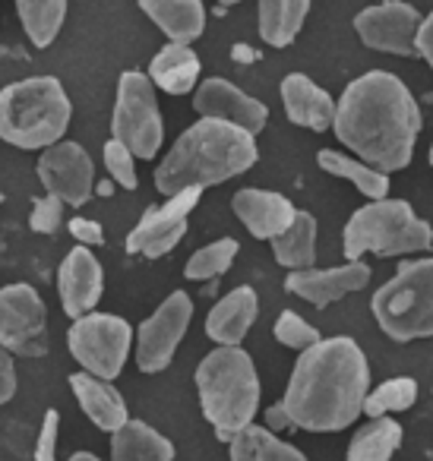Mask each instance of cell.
Returning <instances> with one entry per match:
<instances>
[{
	"mask_svg": "<svg viewBox=\"0 0 433 461\" xmlns=\"http://www.w3.org/2000/svg\"><path fill=\"white\" fill-rule=\"evenodd\" d=\"M424 117L399 77L370 70L348 83L336 102L332 130L361 161L382 174L408 167Z\"/></svg>",
	"mask_w": 433,
	"mask_h": 461,
	"instance_id": "6da1fadb",
	"label": "cell"
},
{
	"mask_svg": "<svg viewBox=\"0 0 433 461\" xmlns=\"http://www.w3.org/2000/svg\"><path fill=\"white\" fill-rule=\"evenodd\" d=\"M370 389V366L361 345L348 335L319 339L300 351L285 389L288 417L310 433H338L351 427Z\"/></svg>",
	"mask_w": 433,
	"mask_h": 461,
	"instance_id": "7a4b0ae2",
	"label": "cell"
},
{
	"mask_svg": "<svg viewBox=\"0 0 433 461\" xmlns=\"http://www.w3.org/2000/svg\"><path fill=\"white\" fill-rule=\"evenodd\" d=\"M260 158L253 133L235 123L199 117L193 127L174 140L168 155L155 167V186L161 196H171L187 186H216L237 174L250 171Z\"/></svg>",
	"mask_w": 433,
	"mask_h": 461,
	"instance_id": "3957f363",
	"label": "cell"
},
{
	"mask_svg": "<svg viewBox=\"0 0 433 461\" xmlns=\"http://www.w3.org/2000/svg\"><path fill=\"white\" fill-rule=\"evenodd\" d=\"M199 408L216 427L222 442H231L237 429L250 427L260 411V376L253 357L241 345H218L197 366Z\"/></svg>",
	"mask_w": 433,
	"mask_h": 461,
	"instance_id": "277c9868",
	"label": "cell"
},
{
	"mask_svg": "<svg viewBox=\"0 0 433 461\" xmlns=\"http://www.w3.org/2000/svg\"><path fill=\"white\" fill-rule=\"evenodd\" d=\"M73 104L60 79L29 77L0 89V140L16 149H48L64 140Z\"/></svg>",
	"mask_w": 433,
	"mask_h": 461,
	"instance_id": "5b68a950",
	"label": "cell"
},
{
	"mask_svg": "<svg viewBox=\"0 0 433 461\" xmlns=\"http://www.w3.org/2000/svg\"><path fill=\"white\" fill-rule=\"evenodd\" d=\"M345 259L373 257H408L433 247V228L414 215L405 199H370L345 224Z\"/></svg>",
	"mask_w": 433,
	"mask_h": 461,
	"instance_id": "8992f818",
	"label": "cell"
},
{
	"mask_svg": "<svg viewBox=\"0 0 433 461\" xmlns=\"http://www.w3.org/2000/svg\"><path fill=\"white\" fill-rule=\"evenodd\" d=\"M376 326L392 341L433 335V259H405L370 301Z\"/></svg>",
	"mask_w": 433,
	"mask_h": 461,
	"instance_id": "52a82bcc",
	"label": "cell"
},
{
	"mask_svg": "<svg viewBox=\"0 0 433 461\" xmlns=\"http://www.w3.org/2000/svg\"><path fill=\"white\" fill-rule=\"evenodd\" d=\"M111 136L121 140L136 158H155L165 140L155 86L146 73L127 70L117 79L115 114H111Z\"/></svg>",
	"mask_w": 433,
	"mask_h": 461,
	"instance_id": "ba28073f",
	"label": "cell"
},
{
	"mask_svg": "<svg viewBox=\"0 0 433 461\" xmlns=\"http://www.w3.org/2000/svg\"><path fill=\"white\" fill-rule=\"evenodd\" d=\"M130 345H134V329L115 313H86L73 320L70 332H67V348H70L73 360L98 379L121 376Z\"/></svg>",
	"mask_w": 433,
	"mask_h": 461,
	"instance_id": "9c48e42d",
	"label": "cell"
},
{
	"mask_svg": "<svg viewBox=\"0 0 433 461\" xmlns=\"http://www.w3.org/2000/svg\"><path fill=\"white\" fill-rule=\"evenodd\" d=\"M0 345L20 357H41L48 351V307L32 285L0 288Z\"/></svg>",
	"mask_w": 433,
	"mask_h": 461,
	"instance_id": "30bf717a",
	"label": "cell"
},
{
	"mask_svg": "<svg viewBox=\"0 0 433 461\" xmlns=\"http://www.w3.org/2000/svg\"><path fill=\"white\" fill-rule=\"evenodd\" d=\"M203 186H187L180 193L165 196V205H149L134 230L127 234V253L146 259H161L184 240L190 212L197 209Z\"/></svg>",
	"mask_w": 433,
	"mask_h": 461,
	"instance_id": "8fae6325",
	"label": "cell"
},
{
	"mask_svg": "<svg viewBox=\"0 0 433 461\" xmlns=\"http://www.w3.org/2000/svg\"><path fill=\"white\" fill-rule=\"evenodd\" d=\"M193 320V301L187 291H174L159 303L152 316L136 332V364L143 373H161L174 360L180 339Z\"/></svg>",
	"mask_w": 433,
	"mask_h": 461,
	"instance_id": "7c38bea8",
	"label": "cell"
},
{
	"mask_svg": "<svg viewBox=\"0 0 433 461\" xmlns=\"http://www.w3.org/2000/svg\"><path fill=\"white\" fill-rule=\"evenodd\" d=\"M35 174H39L45 193L58 196L64 205H86L96 193V167L92 158L79 142H54V146L41 149L39 161H35Z\"/></svg>",
	"mask_w": 433,
	"mask_h": 461,
	"instance_id": "4fadbf2b",
	"label": "cell"
},
{
	"mask_svg": "<svg viewBox=\"0 0 433 461\" xmlns=\"http://www.w3.org/2000/svg\"><path fill=\"white\" fill-rule=\"evenodd\" d=\"M418 26L420 14L405 0H380L355 16V32L364 45L382 54H399V58L418 54V48H414Z\"/></svg>",
	"mask_w": 433,
	"mask_h": 461,
	"instance_id": "5bb4252c",
	"label": "cell"
},
{
	"mask_svg": "<svg viewBox=\"0 0 433 461\" xmlns=\"http://www.w3.org/2000/svg\"><path fill=\"white\" fill-rule=\"evenodd\" d=\"M193 111L199 117H212V121L235 123V127L247 130V133H263L269 123V108L260 98L247 95L244 89H237L235 83L222 77H212L206 83L197 86L193 95Z\"/></svg>",
	"mask_w": 433,
	"mask_h": 461,
	"instance_id": "9a60e30c",
	"label": "cell"
},
{
	"mask_svg": "<svg viewBox=\"0 0 433 461\" xmlns=\"http://www.w3.org/2000/svg\"><path fill=\"white\" fill-rule=\"evenodd\" d=\"M370 285V266L361 259H348L345 266L336 269H298L288 272L285 291L298 294L300 301L313 303V307H329V303L342 301L345 294H355V291L367 288Z\"/></svg>",
	"mask_w": 433,
	"mask_h": 461,
	"instance_id": "2e32d148",
	"label": "cell"
},
{
	"mask_svg": "<svg viewBox=\"0 0 433 461\" xmlns=\"http://www.w3.org/2000/svg\"><path fill=\"white\" fill-rule=\"evenodd\" d=\"M102 288H105V272L102 263L96 259V253L89 247H73L64 257L58 272V294H60V307L70 320L92 313L102 301Z\"/></svg>",
	"mask_w": 433,
	"mask_h": 461,
	"instance_id": "e0dca14e",
	"label": "cell"
},
{
	"mask_svg": "<svg viewBox=\"0 0 433 461\" xmlns=\"http://www.w3.org/2000/svg\"><path fill=\"white\" fill-rule=\"evenodd\" d=\"M231 209H235L237 221H241L256 240L279 238L281 230L294 221V212H298L288 196L272 193V190H256V186L237 190L235 196H231Z\"/></svg>",
	"mask_w": 433,
	"mask_h": 461,
	"instance_id": "ac0fdd59",
	"label": "cell"
},
{
	"mask_svg": "<svg viewBox=\"0 0 433 461\" xmlns=\"http://www.w3.org/2000/svg\"><path fill=\"white\" fill-rule=\"evenodd\" d=\"M281 104L294 127L313 130V133H323L336 121V98L304 73H288L281 79Z\"/></svg>",
	"mask_w": 433,
	"mask_h": 461,
	"instance_id": "d6986e66",
	"label": "cell"
},
{
	"mask_svg": "<svg viewBox=\"0 0 433 461\" xmlns=\"http://www.w3.org/2000/svg\"><path fill=\"white\" fill-rule=\"evenodd\" d=\"M256 313H260V297H256L253 288L241 285V288L228 291L216 307L206 316V335H209L216 345H241L247 339L250 326L256 322Z\"/></svg>",
	"mask_w": 433,
	"mask_h": 461,
	"instance_id": "ffe728a7",
	"label": "cell"
},
{
	"mask_svg": "<svg viewBox=\"0 0 433 461\" xmlns=\"http://www.w3.org/2000/svg\"><path fill=\"white\" fill-rule=\"evenodd\" d=\"M70 389H73V395H77L83 414L89 417L98 429H105V433H115L117 427H124V423L130 420L127 402H124L121 392L111 385V379H98V376H92V373L79 370L70 376Z\"/></svg>",
	"mask_w": 433,
	"mask_h": 461,
	"instance_id": "44dd1931",
	"label": "cell"
},
{
	"mask_svg": "<svg viewBox=\"0 0 433 461\" xmlns=\"http://www.w3.org/2000/svg\"><path fill=\"white\" fill-rule=\"evenodd\" d=\"M136 4L168 39L180 45L197 41L206 29L203 0H136Z\"/></svg>",
	"mask_w": 433,
	"mask_h": 461,
	"instance_id": "7402d4cb",
	"label": "cell"
},
{
	"mask_svg": "<svg viewBox=\"0 0 433 461\" xmlns=\"http://www.w3.org/2000/svg\"><path fill=\"white\" fill-rule=\"evenodd\" d=\"M149 79H152L155 89L168 92V95H187V92L197 89L199 79V58L190 45H180V41H168L159 54L149 64Z\"/></svg>",
	"mask_w": 433,
	"mask_h": 461,
	"instance_id": "603a6c76",
	"label": "cell"
},
{
	"mask_svg": "<svg viewBox=\"0 0 433 461\" xmlns=\"http://www.w3.org/2000/svg\"><path fill=\"white\" fill-rule=\"evenodd\" d=\"M111 461H174V446L149 423L127 420L111 433Z\"/></svg>",
	"mask_w": 433,
	"mask_h": 461,
	"instance_id": "cb8c5ba5",
	"label": "cell"
},
{
	"mask_svg": "<svg viewBox=\"0 0 433 461\" xmlns=\"http://www.w3.org/2000/svg\"><path fill=\"white\" fill-rule=\"evenodd\" d=\"M269 244H272L275 263L285 266L288 272L310 269L317 263V218L310 212L298 209L294 212V221Z\"/></svg>",
	"mask_w": 433,
	"mask_h": 461,
	"instance_id": "d4e9b609",
	"label": "cell"
},
{
	"mask_svg": "<svg viewBox=\"0 0 433 461\" xmlns=\"http://www.w3.org/2000/svg\"><path fill=\"white\" fill-rule=\"evenodd\" d=\"M310 14L307 0H260V39L269 48H288Z\"/></svg>",
	"mask_w": 433,
	"mask_h": 461,
	"instance_id": "484cf974",
	"label": "cell"
},
{
	"mask_svg": "<svg viewBox=\"0 0 433 461\" xmlns=\"http://www.w3.org/2000/svg\"><path fill=\"white\" fill-rule=\"evenodd\" d=\"M228 446H231V461H307V455L300 448L279 439L272 429L253 427V423L237 429Z\"/></svg>",
	"mask_w": 433,
	"mask_h": 461,
	"instance_id": "4316f807",
	"label": "cell"
},
{
	"mask_svg": "<svg viewBox=\"0 0 433 461\" xmlns=\"http://www.w3.org/2000/svg\"><path fill=\"white\" fill-rule=\"evenodd\" d=\"M317 161H319V167H323L326 174L348 180V184L355 186L357 193H364L367 199L389 196V174L370 167L367 161L351 158V155H342V152H336V149H319Z\"/></svg>",
	"mask_w": 433,
	"mask_h": 461,
	"instance_id": "83f0119b",
	"label": "cell"
},
{
	"mask_svg": "<svg viewBox=\"0 0 433 461\" xmlns=\"http://www.w3.org/2000/svg\"><path fill=\"white\" fill-rule=\"evenodd\" d=\"M401 448V423L392 417H370L348 442V461H389Z\"/></svg>",
	"mask_w": 433,
	"mask_h": 461,
	"instance_id": "f1b7e54d",
	"label": "cell"
},
{
	"mask_svg": "<svg viewBox=\"0 0 433 461\" xmlns=\"http://www.w3.org/2000/svg\"><path fill=\"white\" fill-rule=\"evenodd\" d=\"M16 14L35 48L54 45L67 20V0H16Z\"/></svg>",
	"mask_w": 433,
	"mask_h": 461,
	"instance_id": "f546056e",
	"label": "cell"
},
{
	"mask_svg": "<svg viewBox=\"0 0 433 461\" xmlns=\"http://www.w3.org/2000/svg\"><path fill=\"white\" fill-rule=\"evenodd\" d=\"M414 402H418V383L408 376H395V379H386L382 385H376V389L367 392L361 414H367V417L399 414V411L411 408Z\"/></svg>",
	"mask_w": 433,
	"mask_h": 461,
	"instance_id": "4dcf8cb0",
	"label": "cell"
},
{
	"mask_svg": "<svg viewBox=\"0 0 433 461\" xmlns=\"http://www.w3.org/2000/svg\"><path fill=\"white\" fill-rule=\"evenodd\" d=\"M237 240L235 238H222V240H212V244L199 247L184 266V276L190 282H209V278H218L231 269V263L237 259Z\"/></svg>",
	"mask_w": 433,
	"mask_h": 461,
	"instance_id": "1f68e13d",
	"label": "cell"
},
{
	"mask_svg": "<svg viewBox=\"0 0 433 461\" xmlns=\"http://www.w3.org/2000/svg\"><path fill=\"white\" fill-rule=\"evenodd\" d=\"M272 332H275V339H279V345L291 348V351H307V348L323 339V335L317 332V326H310V322L294 313V310H285V313L275 320Z\"/></svg>",
	"mask_w": 433,
	"mask_h": 461,
	"instance_id": "d6a6232c",
	"label": "cell"
},
{
	"mask_svg": "<svg viewBox=\"0 0 433 461\" xmlns=\"http://www.w3.org/2000/svg\"><path fill=\"white\" fill-rule=\"evenodd\" d=\"M105 167H108L111 180L117 186L136 190V184H140V177H136V155L121 140H115V136L105 142Z\"/></svg>",
	"mask_w": 433,
	"mask_h": 461,
	"instance_id": "836d02e7",
	"label": "cell"
},
{
	"mask_svg": "<svg viewBox=\"0 0 433 461\" xmlns=\"http://www.w3.org/2000/svg\"><path fill=\"white\" fill-rule=\"evenodd\" d=\"M60 218H64V203L48 193V196L32 203V218H29V224H32L35 234H54V230L60 228Z\"/></svg>",
	"mask_w": 433,
	"mask_h": 461,
	"instance_id": "e575fe53",
	"label": "cell"
},
{
	"mask_svg": "<svg viewBox=\"0 0 433 461\" xmlns=\"http://www.w3.org/2000/svg\"><path fill=\"white\" fill-rule=\"evenodd\" d=\"M58 436H60V414L58 411H45V420L39 429V442H35V461H54L58 455Z\"/></svg>",
	"mask_w": 433,
	"mask_h": 461,
	"instance_id": "d590c367",
	"label": "cell"
},
{
	"mask_svg": "<svg viewBox=\"0 0 433 461\" xmlns=\"http://www.w3.org/2000/svg\"><path fill=\"white\" fill-rule=\"evenodd\" d=\"M70 234L79 240L83 247H102L105 244V230L98 221L92 218H70Z\"/></svg>",
	"mask_w": 433,
	"mask_h": 461,
	"instance_id": "8d00e7d4",
	"label": "cell"
},
{
	"mask_svg": "<svg viewBox=\"0 0 433 461\" xmlns=\"http://www.w3.org/2000/svg\"><path fill=\"white\" fill-rule=\"evenodd\" d=\"M16 395V366L14 354L0 345V404H7Z\"/></svg>",
	"mask_w": 433,
	"mask_h": 461,
	"instance_id": "74e56055",
	"label": "cell"
},
{
	"mask_svg": "<svg viewBox=\"0 0 433 461\" xmlns=\"http://www.w3.org/2000/svg\"><path fill=\"white\" fill-rule=\"evenodd\" d=\"M414 48H418V54L430 64V70H433V10L420 20L418 35H414Z\"/></svg>",
	"mask_w": 433,
	"mask_h": 461,
	"instance_id": "f35d334b",
	"label": "cell"
},
{
	"mask_svg": "<svg viewBox=\"0 0 433 461\" xmlns=\"http://www.w3.org/2000/svg\"><path fill=\"white\" fill-rule=\"evenodd\" d=\"M266 429H272V433H281V429H294V420L288 417L285 404H272V408H266Z\"/></svg>",
	"mask_w": 433,
	"mask_h": 461,
	"instance_id": "ab89813d",
	"label": "cell"
},
{
	"mask_svg": "<svg viewBox=\"0 0 433 461\" xmlns=\"http://www.w3.org/2000/svg\"><path fill=\"white\" fill-rule=\"evenodd\" d=\"M96 193H98V196H111V193H115V180H98Z\"/></svg>",
	"mask_w": 433,
	"mask_h": 461,
	"instance_id": "60d3db41",
	"label": "cell"
},
{
	"mask_svg": "<svg viewBox=\"0 0 433 461\" xmlns=\"http://www.w3.org/2000/svg\"><path fill=\"white\" fill-rule=\"evenodd\" d=\"M67 461H102V458H98V455H92V452H73Z\"/></svg>",
	"mask_w": 433,
	"mask_h": 461,
	"instance_id": "b9f144b4",
	"label": "cell"
},
{
	"mask_svg": "<svg viewBox=\"0 0 433 461\" xmlns=\"http://www.w3.org/2000/svg\"><path fill=\"white\" fill-rule=\"evenodd\" d=\"M222 7H235V4H241V0H218Z\"/></svg>",
	"mask_w": 433,
	"mask_h": 461,
	"instance_id": "7bdbcfd3",
	"label": "cell"
},
{
	"mask_svg": "<svg viewBox=\"0 0 433 461\" xmlns=\"http://www.w3.org/2000/svg\"><path fill=\"white\" fill-rule=\"evenodd\" d=\"M430 167H433V146H430Z\"/></svg>",
	"mask_w": 433,
	"mask_h": 461,
	"instance_id": "ee69618b",
	"label": "cell"
},
{
	"mask_svg": "<svg viewBox=\"0 0 433 461\" xmlns=\"http://www.w3.org/2000/svg\"><path fill=\"white\" fill-rule=\"evenodd\" d=\"M0 203H4V193H0Z\"/></svg>",
	"mask_w": 433,
	"mask_h": 461,
	"instance_id": "f6af8a7d",
	"label": "cell"
},
{
	"mask_svg": "<svg viewBox=\"0 0 433 461\" xmlns=\"http://www.w3.org/2000/svg\"><path fill=\"white\" fill-rule=\"evenodd\" d=\"M307 4H310V0H307Z\"/></svg>",
	"mask_w": 433,
	"mask_h": 461,
	"instance_id": "bcb514c9",
	"label": "cell"
},
{
	"mask_svg": "<svg viewBox=\"0 0 433 461\" xmlns=\"http://www.w3.org/2000/svg\"><path fill=\"white\" fill-rule=\"evenodd\" d=\"M376 4H380V0H376Z\"/></svg>",
	"mask_w": 433,
	"mask_h": 461,
	"instance_id": "7dc6e473",
	"label": "cell"
}]
</instances>
